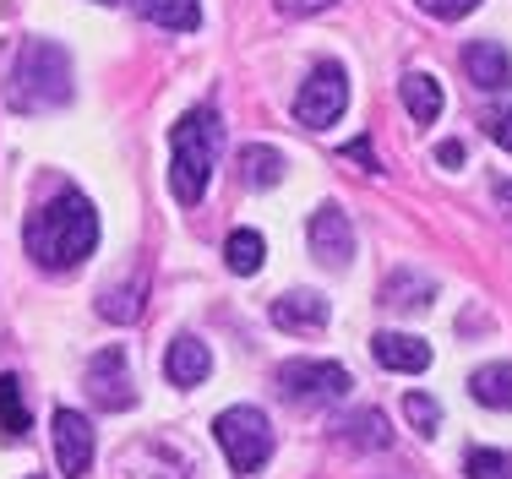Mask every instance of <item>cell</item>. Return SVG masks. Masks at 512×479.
Segmentation results:
<instances>
[{"label":"cell","instance_id":"1","mask_svg":"<svg viewBox=\"0 0 512 479\" xmlns=\"http://www.w3.org/2000/svg\"><path fill=\"white\" fill-rule=\"evenodd\" d=\"M22 240H28V256L39 267L71 273V267L88 262L93 245H99V213H93V202L82 191H60L28 218Z\"/></svg>","mask_w":512,"mask_h":479},{"label":"cell","instance_id":"2","mask_svg":"<svg viewBox=\"0 0 512 479\" xmlns=\"http://www.w3.org/2000/svg\"><path fill=\"white\" fill-rule=\"evenodd\" d=\"M169 147H175V158H169V191H175L180 207H197L207 180H213L218 147H224V126H218V115L202 104V109H191V115L175 120Z\"/></svg>","mask_w":512,"mask_h":479},{"label":"cell","instance_id":"3","mask_svg":"<svg viewBox=\"0 0 512 479\" xmlns=\"http://www.w3.org/2000/svg\"><path fill=\"white\" fill-rule=\"evenodd\" d=\"M6 104L17 115H44V109L71 104V60L50 39H28L17 49V66L6 77Z\"/></svg>","mask_w":512,"mask_h":479},{"label":"cell","instance_id":"4","mask_svg":"<svg viewBox=\"0 0 512 479\" xmlns=\"http://www.w3.org/2000/svg\"><path fill=\"white\" fill-rule=\"evenodd\" d=\"M213 436H218V447H224V458H229L235 474H256L267 458H273V425H267L262 409H246V403L218 414Z\"/></svg>","mask_w":512,"mask_h":479},{"label":"cell","instance_id":"5","mask_svg":"<svg viewBox=\"0 0 512 479\" xmlns=\"http://www.w3.org/2000/svg\"><path fill=\"white\" fill-rule=\"evenodd\" d=\"M278 387H284V398L295 403V409H327V403L349 398V371L333 360H289L284 371H278Z\"/></svg>","mask_w":512,"mask_h":479},{"label":"cell","instance_id":"6","mask_svg":"<svg viewBox=\"0 0 512 479\" xmlns=\"http://www.w3.org/2000/svg\"><path fill=\"white\" fill-rule=\"evenodd\" d=\"M344 109H349V71L338 66V60H322L295 93V120L306 131H322V126H333Z\"/></svg>","mask_w":512,"mask_h":479},{"label":"cell","instance_id":"7","mask_svg":"<svg viewBox=\"0 0 512 479\" xmlns=\"http://www.w3.org/2000/svg\"><path fill=\"white\" fill-rule=\"evenodd\" d=\"M88 398L99 403V409H109V414H120V409H131V403H137L131 360H126V349H120V343H109V349L93 354V365H88Z\"/></svg>","mask_w":512,"mask_h":479},{"label":"cell","instance_id":"8","mask_svg":"<svg viewBox=\"0 0 512 479\" xmlns=\"http://www.w3.org/2000/svg\"><path fill=\"white\" fill-rule=\"evenodd\" d=\"M306 240H311V256H316L322 267H344L349 256H355V224L344 218V207H338V202L316 207Z\"/></svg>","mask_w":512,"mask_h":479},{"label":"cell","instance_id":"9","mask_svg":"<svg viewBox=\"0 0 512 479\" xmlns=\"http://www.w3.org/2000/svg\"><path fill=\"white\" fill-rule=\"evenodd\" d=\"M55 458H60V474L66 479H82L93 469V425L77 409L55 414Z\"/></svg>","mask_w":512,"mask_h":479},{"label":"cell","instance_id":"10","mask_svg":"<svg viewBox=\"0 0 512 479\" xmlns=\"http://www.w3.org/2000/svg\"><path fill=\"white\" fill-rule=\"evenodd\" d=\"M463 71H469V82L480 93L512 88V60H507V49L496 44V39H474L469 49H463Z\"/></svg>","mask_w":512,"mask_h":479},{"label":"cell","instance_id":"11","mask_svg":"<svg viewBox=\"0 0 512 479\" xmlns=\"http://www.w3.org/2000/svg\"><path fill=\"white\" fill-rule=\"evenodd\" d=\"M371 354L382 371H398V376H420L431 365V343L409 338V333H376L371 338Z\"/></svg>","mask_w":512,"mask_h":479},{"label":"cell","instance_id":"12","mask_svg":"<svg viewBox=\"0 0 512 479\" xmlns=\"http://www.w3.org/2000/svg\"><path fill=\"white\" fill-rule=\"evenodd\" d=\"M273 327H284V333H316V327H327V294L295 289L284 300H273Z\"/></svg>","mask_w":512,"mask_h":479},{"label":"cell","instance_id":"13","mask_svg":"<svg viewBox=\"0 0 512 479\" xmlns=\"http://www.w3.org/2000/svg\"><path fill=\"white\" fill-rule=\"evenodd\" d=\"M207 371H213V354H207V343L202 338H175L169 343V354H164V376L175 387H202L207 382Z\"/></svg>","mask_w":512,"mask_h":479},{"label":"cell","instance_id":"14","mask_svg":"<svg viewBox=\"0 0 512 479\" xmlns=\"http://www.w3.org/2000/svg\"><path fill=\"white\" fill-rule=\"evenodd\" d=\"M333 431H338V441H344V447H355V452H382V447H393V425H387V414H376V409L349 414V420L333 425Z\"/></svg>","mask_w":512,"mask_h":479},{"label":"cell","instance_id":"15","mask_svg":"<svg viewBox=\"0 0 512 479\" xmlns=\"http://www.w3.org/2000/svg\"><path fill=\"white\" fill-rule=\"evenodd\" d=\"M398 93H404V109L414 126H431L436 115H442V82L431 77V71H409L404 82H398Z\"/></svg>","mask_w":512,"mask_h":479},{"label":"cell","instance_id":"16","mask_svg":"<svg viewBox=\"0 0 512 479\" xmlns=\"http://www.w3.org/2000/svg\"><path fill=\"white\" fill-rule=\"evenodd\" d=\"M131 6H137V17H148L169 33H197L202 28V0H131Z\"/></svg>","mask_w":512,"mask_h":479},{"label":"cell","instance_id":"17","mask_svg":"<svg viewBox=\"0 0 512 479\" xmlns=\"http://www.w3.org/2000/svg\"><path fill=\"white\" fill-rule=\"evenodd\" d=\"M469 392L485 409H512V365H480L469 376Z\"/></svg>","mask_w":512,"mask_h":479},{"label":"cell","instance_id":"18","mask_svg":"<svg viewBox=\"0 0 512 479\" xmlns=\"http://www.w3.org/2000/svg\"><path fill=\"white\" fill-rule=\"evenodd\" d=\"M262 256H267V245L256 229H235V235L224 240V262H229V273H240V278H251L256 267H262Z\"/></svg>","mask_w":512,"mask_h":479},{"label":"cell","instance_id":"19","mask_svg":"<svg viewBox=\"0 0 512 479\" xmlns=\"http://www.w3.org/2000/svg\"><path fill=\"white\" fill-rule=\"evenodd\" d=\"M0 431H6V441L28 436V403H22L17 376H0Z\"/></svg>","mask_w":512,"mask_h":479},{"label":"cell","instance_id":"20","mask_svg":"<svg viewBox=\"0 0 512 479\" xmlns=\"http://www.w3.org/2000/svg\"><path fill=\"white\" fill-rule=\"evenodd\" d=\"M240 169H246V186H278V180H284V153H273V147H246V153H240Z\"/></svg>","mask_w":512,"mask_h":479},{"label":"cell","instance_id":"21","mask_svg":"<svg viewBox=\"0 0 512 479\" xmlns=\"http://www.w3.org/2000/svg\"><path fill=\"white\" fill-rule=\"evenodd\" d=\"M431 294H436L431 278L393 273V278H387V289H382V300H387V305H404V311H420V305H431Z\"/></svg>","mask_w":512,"mask_h":479},{"label":"cell","instance_id":"22","mask_svg":"<svg viewBox=\"0 0 512 479\" xmlns=\"http://www.w3.org/2000/svg\"><path fill=\"white\" fill-rule=\"evenodd\" d=\"M142 294H148V284H120V289H109L104 300H99V316L104 322H137L142 316Z\"/></svg>","mask_w":512,"mask_h":479},{"label":"cell","instance_id":"23","mask_svg":"<svg viewBox=\"0 0 512 479\" xmlns=\"http://www.w3.org/2000/svg\"><path fill=\"white\" fill-rule=\"evenodd\" d=\"M404 414H409V425H414L420 436H436V431H442V403H436L431 392H409V398H404Z\"/></svg>","mask_w":512,"mask_h":479},{"label":"cell","instance_id":"24","mask_svg":"<svg viewBox=\"0 0 512 479\" xmlns=\"http://www.w3.org/2000/svg\"><path fill=\"white\" fill-rule=\"evenodd\" d=\"M463 474L469 479H512V458L507 452H491V447H474L463 458Z\"/></svg>","mask_w":512,"mask_h":479},{"label":"cell","instance_id":"25","mask_svg":"<svg viewBox=\"0 0 512 479\" xmlns=\"http://www.w3.org/2000/svg\"><path fill=\"white\" fill-rule=\"evenodd\" d=\"M474 6H480V0H420V11H425V17H442V22L469 17Z\"/></svg>","mask_w":512,"mask_h":479},{"label":"cell","instance_id":"26","mask_svg":"<svg viewBox=\"0 0 512 479\" xmlns=\"http://www.w3.org/2000/svg\"><path fill=\"white\" fill-rule=\"evenodd\" d=\"M485 131H491V142H496V147H507V153H512V109L491 115V120H485Z\"/></svg>","mask_w":512,"mask_h":479},{"label":"cell","instance_id":"27","mask_svg":"<svg viewBox=\"0 0 512 479\" xmlns=\"http://www.w3.org/2000/svg\"><path fill=\"white\" fill-rule=\"evenodd\" d=\"M327 6H338V0H278L284 17H316V11H327Z\"/></svg>","mask_w":512,"mask_h":479},{"label":"cell","instance_id":"28","mask_svg":"<svg viewBox=\"0 0 512 479\" xmlns=\"http://www.w3.org/2000/svg\"><path fill=\"white\" fill-rule=\"evenodd\" d=\"M344 158H349V164H365V169H382V164H376V153H371V142H365V137L344 142Z\"/></svg>","mask_w":512,"mask_h":479},{"label":"cell","instance_id":"29","mask_svg":"<svg viewBox=\"0 0 512 479\" xmlns=\"http://www.w3.org/2000/svg\"><path fill=\"white\" fill-rule=\"evenodd\" d=\"M436 164L458 169V164H463V142H442V147H436Z\"/></svg>","mask_w":512,"mask_h":479},{"label":"cell","instance_id":"30","mask_svg":"<svg viewBox=\"0 0 512 479\" xmlns=\"http://www.w3.org/2000/svg\"><path fill=\"white\" fill-rule=\"evenodd\" d=\"M99 6H115V0H99Z\"/></svg>","mask_w":512,"mask_h":479}]
</instances>
